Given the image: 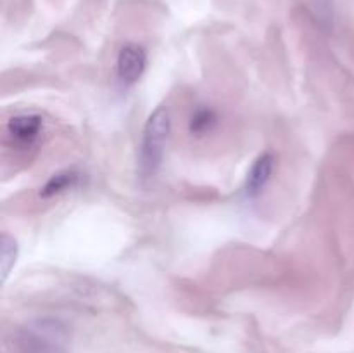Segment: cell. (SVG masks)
I'll return each mask as SVG.
<instances>
[{"label": "cell", "instance_id": "obj_1", "mask_svg": "<svg viewBox=\"0 0 354 353\" xmlns=\"http://www.w3.org/2000/svg\"><path fill=\"white\" fill-rule=\"evenodd\" d=\"M3 353H68V334L55 320L31 322L7 334Z\"/></svg>", "mask_w": 354, "mask_h": 353}, {"label": "cell", "instance_id": "obj_3", "mask_svg": "<svg viewBox=\"0 0 354 353\" xmlns=\"http://www.w3.org/2000/svg\"><path fill=\"white\" fill-rule=\"evenodd\" d=\"M145 66H147V54L144 47L138 44H127L118 55V78L124 85H133L142 78Z\"/></svg>", "mask_w": 354, "mask_h": 353}, {"label": "cell", "instance_id": "obj_6", "mask_svg": "<svg viewBox=\"0 0 354 353\" xmlns=\"http://www.w3.org/2000/svg\"><path fill=\"white\" fill-rule=\"evenodd\" d=\"M220 125V114L211 106H197L189 120V132L192 137L203 138L213 134Z\"/></svg>", "mask_w": 354, "mask_h": 353}, {"label": "cell", "instance_id": "obj_2", "mask_svg": "<svg viewBox=\"0 0 354 353\" xmlns=\"http://www.w3.org/2000/svg\"><path fill=\"white\" fill-rule=\"evenodd\" d=\"M169 132H171V116H169L168 107L159 106L147 118L144 132H142L138 166H140L142 176H145V179L156 175L158 168L161 166Z\"/></svg>", "mask_w": 354, "mask_h": 353}, {"label": "cell", "instance_id": "obj_5", "mask_svg": "<svg viewBox=\"0 0 354 353\" xmlns=\"http://www.w3.org/2000/svg\"><path fill=\"white\" fill-rule=\"evenodd\" d=\"M273 166H275V158H273L272 152H263L252 163L248 179H245V194H248V197H256L263 192L266 183L272 179Z\"/></svg>", "mask_w": 354, "mask_h": 353}, {"label": "cell", "instance_id": "obj_7", "mask_svg": "<svg viewBox=\"0 0 354 353\" xmlns=\"http://www.w3.org/2000/svg\"><path fill=\"white\" fill-rule=\"evenodd\" d=\"M82 180V173L76 170H62V172L54 173L50 179L45 182V185L40 189V196L48 199V197L59 196V194L66 192V190L75 189Z\"/></svg>", "mask_w": 354, "mask_h": 353}, {"label": "cell", "instance_id": "obj_9", "mask_svg": "<svg viewBox=\"0 0 354 353\" xmlns=\"http://www.w3.org/2000/svg\"><path fill=\"white\" fill-rule=\"evenodd\" d=\"M318 6V9H320L322 16L325 17V19H330L332 16V9H334V0H315Z\"/></svg>", "mask_w": 354, "mask_h": 353}, {"label": "cell", "instance_id": "obj_8", "mask_svg": "<svg viewBox=\"0 0 354 353\" xmlns=\"http://www.w3.org/2000/svg\"><path fill=\"white\" fill-rule=\"evenodd\" d=\"M17 253H19L17 241L10 234L3 232L2 237H0V273H2V284L6 282L10 270L16 265Z\"/></svg>", "mask_w": 354, "mask_h": 353}, {"label": "cell", "instance_id": "obj_4", "mask_svg": "<svg viewBox=\"0 0 354 353\" xmlns=\"http://www.w3.org/2000/svg\"><path fill=\"white\" fill-rule=\"evenodd\" d=\"M44 130V120L38 114H17L7 121V135L17 147H31L37 144Z\"/></svg>", "mask_w": 354, "mask_h": 353}]
</instances>
